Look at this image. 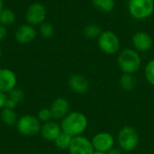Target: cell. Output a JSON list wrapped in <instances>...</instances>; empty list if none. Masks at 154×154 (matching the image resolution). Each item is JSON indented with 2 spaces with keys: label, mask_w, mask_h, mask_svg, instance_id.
<instances>
[{
  "label": "cell",
  "mask_w": 154,
  "mask_h": 154,
  "mask_svg": "<svg viewBox=\"0 0 154 154\" xmlns=\"http://www.w3.org/2000/svg\"><path fill=\"white\" fill-rule=\"evenodd\" d=\"M61 131L75 137L81 135L88 127V118L80 112H71L61 121Z\"/></svg>",
  "instance_id": "cell-1"
},
{
  "label": "cell",
  "mask_w": 154,
  "mask_h": 154,
  "mask_svg": "<svg viewBox=\"0 0 154 154\" xmlns=\"http://www.w3.org/2000/svg\"><path fill=\"white\" fill-rule=\"evenodd\" d=\"M117 62L124 73L134 74L139 70L142 59L135 50L125 49L119 53Z\"/></svg>",
  "instance_id": "cell-2"
},
{
  "label": "cell",
  "mask_w": 154,
  "mask_h": 154,
  "mask_svg": "<svg viewBox=\"0 0 154 154\" xmlns=\"http://www.w3.org/2000/svg\"><path fill=\"white\" fill-rule=\"evenodd\" d=\"M128 10L134 19H147L153 13L154 0H129Z\"/></svg>",
  "instance_id": "cell-3"
},
{
  "label": "cell",
  "mask_w": 154,
  "mask_h": 154,
  "mask_svg": "<svg viewBox=\"0 0 154 154\" xmlns=\"http://www.w3.org/2000/svg\"><path fill=\"white\" fill-rule=\"evenodd\" d=\"M41 122L32 115H24L18 118L16 129L18 133L23 136H33L41 132Z\"/></svg>",
  "instance_id": "cell-4"
},
{
  "label": "cell",
  "mask_w": 154,
  "mask_h": 154,
  "mask_svg": "<svg viewBox=\"0 0 154 154\" xmlns=\"http://www.w3.org/2000/svg\"><path fill=\"white\" fill-rule=\"evenodd\" d=\"M118 143L122 150L131 152L134 150L139 143V135L132 126H125L118 134Z\"/></svg>",
  "instance_id": "cell-5"
},
{
  "label": "cell",
  "mask_w": 154,
  "mask_h": 154,
  "mask_svg": "<svg viewBox=\"0 0 154 154\" xmlns=\"http://www.w3.org/2000/svg\"><path fill=\"white\" fill-rule=\"evenodd\" d=\"M99 49L106 54H115L120 49V40L112 31L102 32L98 37Z\"/></svg>",
  "instance_id": "cell-6"
},
{
  "label": "cell",
  "mask_w": 154,
  "mask_h": 154,
  "mask_svg": "<svg viewBox=\"0 0 154 154\" xmlns=\"http://www.w3.org/2000/svg\"><path fill=\"white\" fill-rule=\"evenodd\" d=\"M68 150L69 154H93L95 152L91 141L83 135L73 137Z\"/></svg>",
  "instance_id": "cell-7"
},
{
  "label": "cell",
  "mask_w": 154,
  "mask_h": 154,
  "mask_svg": "<svg viewBox=\"0 0 154 154\" xmlns=\"http://www.w3.org/2000/svg\"><path fill=\"white\" fill-rule=\"evenodd\" d=\"M46 17V9L41 3H34L29 6L26 11L25 18L31 25H40Z\"/></svg>",
  "instance_id": "cell-8"
},
{
  "label": "cell",
  "mask_w": 154,
  "mask_h": 154,
  "mask_svg": "<svg viewBox=\"0 0 154 154\" xmlns=\"http://www.w3.org/2000/svg\"><path fill=\"white\" fill-rule=\"evenodd\" d=\"M91 143L95 151L107 152L114 147L115 139L109 133H99L93 137Z\"/></svg>",
  "instance_id": "cell-9"
},
{
  "label": "cell",
  "mask_w": 154,
  "mask_h": 154,
  "mask_svg": "<svg viewBox=\"0 0 154 154\" xmlns=\"http://www.w3.org/2000/svg\"><path fill=\"white\" fill-rule=\"evenodd\" d=\"M17 79L14 71L9 69H0V92L9 93L16 87Z\"/></svg>",
  "instance_id": "cell-10"
},
{
  "label": "cell",
  "mask_w": 154,
  "mask_h": 154,
  "mask_svg": "<svg viewBox=\"0 0 154 154\" xmlns=\"http://www.w3.org/2000/svg\"><path fill=\"white\" fill-rule=\"evenodd\" d=\"M132 42L135 50L141 52L150 51L153 43L152 36L146 32H137L134 33Z\"/></svg>",
  "instance_id": "cell-11"
},
{
  "label": "cell",
  "mask_w": 154,
  "mask_h": 154,
  "mask_svg": "<svg viewBox=\"0 0 154 154\" xmlns=\"http://www.w3.org/2000/svg\"><path fill=\"white\" fill-rule=\"evenodd\" d=\"M53 119H63L69 111V101L63 97L55 99L50 107Z\"/></svg>",
  "instance_id": "cell-12"
},
{
  "label": "cell",
  "mask_w": 154,
  "mask_h": 154,
  "mask_svg": "<svg viewBox=\"0 0 154 154\" xmlns=\"http://www.w3.org/2000/svg\"><path fill=\"white\" fill-rule=\"evenodd\" d=\"M69 87L75 93L84 94L88 92L89 83L84 76L80 74H73L69 79Z\"/></svg>",
  "instance_id": "cell-13"
},
{
  "label": "cell",
  "mask_w": 154,
  "mask_h": 154,
  "mask_svg": "<svg viewBox=\"0 0 154 154\" xmlns=\"http://www.w3.org/2000/svg\"><path fill=\"white\" fill-rule=\"evenodd\" d=\"M61 127L60 125H58L55 122L52 121H49L44 123L42 125L41 128V134L42 136L49 142H54L56 140V138L60 135V134L61 133Z\"/></svg>",
  "instance_id": "cell-14"
},
{
  "label": "cell",
  "mask_w": 154,
  "mask_h": 154,
  "mask_svg": "<svg viewBox=\"0 0 154 154\" xmlns=\"http://www.w3.org/2000/svg\"><path fill=\"white\" fill-rule=\"evenodd\" d=\"M35 36H36L35 29L33 28L32 25L29 23L21 25L15 32L16 41L22 44L30 43L35 39Z\"/></svg>",
  "instance_id": "cell-15"
},
{
  "label": "cell",
  "mask_w": 154,
  "mask_h": 154,
  "mask_svg": "<svg viewBox=\"0 0 154 154\" xmlns=\"http://www.w3.org/2000/svg\"><path fill=\"white\" fill-rule=\"evenodd\" d=\"M1 120L2 122L8 125V126H13L14 125H16L17 123V115L14 112V109H9V108H3L1 111Z\"/></svg>",
  "instance_id": "cell-16"
},
{
  "label": "cell",
  "mask_w": 154,
  "mask_h": 154,
  "mask_svg": "<svg viewBox=\"0 0 154 154\" xmlns=\"http://www.w3.org/2000/svg\"><path fill=\"white\" fill-rule=\"evenodd\" d=\"M137 81L133 74L124 73L120 79V86L125 91H131L136 87Z\"/></svg>",
  "instance_id": "cell-17"
},
{
  "label": "cell",
  "mask_w": 154,
  "mask_h": 154,
  "mask_svg": "<svg viewBox=\"0 0 154 154\" xmlns=\"http://www.w3.org/2000/svg\"><path fill=\"white\" fill-rule=\"evenodd\" d=\"M83 33L85 37L88 39H97V38L98 39V37L102 33V30L99 25L95 23H90L84 27Z\"/></svg>",
  "instance_id": "cell-18"
},
{
  "label": "cell",
  "mask_w": 154,
  "mask_h": 154,
  "mask_svg": "<svg viewBox=\"0 0 154 154\" xmlns=\"http://www.w3.org/2000/svg\"><path fill=\"white\" fill-rule=\"evenodd\" d=\"M72 138L73 137L69 135L68 134H66L64 132H61L60 134V135L54 141V143H55V145H56V147L58 149L67 150V149H69V145L71 143Z\"/></svg>",
  "instance_id": "cell-19"
},
{
  "label": "cell",
  "mask_w": 154,
  "mask_h": 154,
  "mask_svg": "<svg viewBox=\"0 0 154 154\" xmlns=\"http://www.w3.org/2000/svg\"><path fill=\"white\" fill-rule=\"evenodd\" d=\"M92 4L97 9L106 13L111 12L116 5L115 0H92Z\"/></svg>",
  "instance_id": "cell-20"
},
{
  "label": "cell",
  "mask_w": 154,
  "mask_h": 154,
  "mask_svg": "<svg viewBox=\"0 0 154 154\" xmlns=\"http://www.w3.org/2000/svg\"><path fill=\"white\" fill-rule=\"evenodd\" d=\"M14 13L10 9H2L0 11V24L5 26L10 25L14 22Z\"/></svg>",
  "instance_id": "cell-21"
},
{
  "label": "cell",
  "mask_w": 154,
  "mask_h": 154,
  "mask_svg": "<svg viewBox=\"0 0 154 154\" xmlns=\"http://www.w3.org/2000/svg\"><path fill=\"white\" fill-rule=\"evenodd\" d=\"M144 75L148 83L152 86H154V59L150 60L146 65L144 69Z\"/></svg>",
  "instance_id": "cell-22"
},
{
  "label": "cell",
  "mask_w": 154,
  "mask_h": 154,
  "mask_svg": "<svg viewBox=\"0 0 154 154\" xmlns=\"http://www.w3.org/2000/svg\"><path fill=\"white\" fill-rule=\"evenodd\" d=\"M8 98L12 99L14 102H15L16 104H19L20 102H22L24 98V93L21 88H14V89H12L9 93H8Z\"/></svg>",
  "instance_id": "cell-23"
},
{
  "label": "cell",
  "mask_w": 154,
  "mask_h": 154,
  "mask_svg": "<svg viewBox=\"0 0 154 154\" xmlns=\"http://www.w3.org/2000/svg\"><path fill=\"white\" fill-rule=\"evenodd\" d=\"M39 29L42 36L44 38H51L54 33V28L52 24L49 23H42V24H40Z\"/></svg>",
  "instance_id": "cell-24"
},
{
  "label": "cell",
  "mask_w": 154,
  "mask_h": 154,
  "mask_svg": "<svg viewBox=\"0 0 154 154\" xmlns=\"http://www.w3.org/2000/svg\"><path fill=\"white\" fill-rule=\"evenodd\" d=\"M37 118L39 119L40 122L46 123V122L51 121V119L53 117H52V114L50 108H42L38 112Z\"/></svg>",
  "instance_id": "cell-25"
},
{
  "label": "cell",
  "mask_w": 154,
  "mask_h": 154,
  "mask_svg": "<svg viewBox=\"0 0 154 154\" xmlns=\"http://www.w3.org/2000/svg\"><path fill=\"white\" fill-rule=\"evenodd\" d=\"M7 96L5 93H3V92H0V109H3L5 108V103H6V100H7Z\"/></svg>",
  "instance_id": "cell-26"
},
{
  "label": "cell",
  "mask_w": 154,
  "mask_h": 154,
  "mask_svg": "<svg viewBox=\"0 0 154 154\" xmlns=\"http://www.w3.org/2000/svg\"><path fill=\"white\" fill-rule=\"evenodd\" d=\"M17 104L15 102H14L12 99L8 98L7 97V100H6V103H5V108H9V109H14L16 107Z\"/></svg>",
  "instance_id": "cell-27"
},
{
  "label": "cell",
  "mask_w": 154,
  "mask_h": 154,
  "mask_svg": "<svg viewBox=\"0 0 154 154\" xmlns=\"http://www.w3.org/2000/svg\"><path fill=\"white\" fill-rule=\"evenodd\" d=\"M6 33H7V31L5 29V26L0 24V41L5 39V37L6 36Z\"/></svg>",
  "instance_id": "cell-28"
},
{
  "label": "cell",
  "mask_w": 154,
  "mask_h": 154,
  "mask_svg": "<svg viewBox=\"0 0 154 154\" xmlns=\"http://www.w3.org/2000/svg\"><path fill=\"white\" fill-rule=\"evenodd\" d=\"M107 154H121V151H120V149H117V148H112L111 150H109L107 152Z\"/></svg>",
  "instance_id": "cell-29"
},
{
  "label": "cell",
  "mask_w": 154,
  "mask_h": 154,
  "mask_svg": "<svg viewBox=\"0 0 154 154\" xmlns=\"http://www.w3.org/2000/svg\"><path fill=\"white\" fill-rule=\"evenodd\" d=\"M93 154H107L106 152H97V151H95Z\"/></svg>",
  "instance_id": "cell-30"
},
{
  "label": "cell",
  "mask_w": 154,
  "mask_h": 154,
  "mask_svg": "<svg viewBox=\"0 0 154 154\" xmlns=\"http://www.w3.org/2000/svg\"><path fill=\"white\" fill-rule=\"evenodd\" d=\"M3 9V0H0V11Z\"/></svg>",
  "instance_id": "cell-31"
},
{
  "label": "cell",
  "mask_w": 154,
  "mask_h": 154,
  "mask_svg": "<svg viewBox=\"0 0 154 154\" xmlns=\"http://www.w3.org/2000/svg\"><path fill=\"white\" fill-rule=\"evenodd\" d=\"M1 56H2V51H1V48H0V59H1Z\"/></svg>",
  "instance_id": "cell-32"
}]
</instances>
